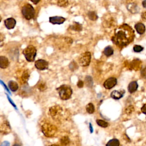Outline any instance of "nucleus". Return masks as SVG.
I'll return each instance as SVG.
<instances>
[{"label": "nucleus", "instance_id": "f257e3e1", "mask_svg": "<svg viewBox=\"0 0 146 146\" xmlns=\"http://www.w3.org/2000/svg\"><path fill=\"white\" fill-rule=\"evenodd\" d=\"M134 38V30L129 25L124 23L115 29L111 40L117 47L123 48L132 42Z\"/></svg>", "mask_w": 146, "mask_h": 146}, {"label": "nucleus", "instance_id": "f03ea898", "mask_svg": "<svg viewBox=\"0 0 146 146\" xmlns=\"http://www.w3.org/2000/svg\"><path fill=\"white\" fill-rule=\"evenodd\" d=\"M58 92L59 97L62 100H68L70 99L72 94V90L71 87L67 84L61 85L56 88Z\"/></svg>", "mask_w": 146, "mask_h": 146}, {"label": "nucleus", "instance_id": "7ed1b4c3", "mask_svg": "<svg viewBox=\"0 0 146 146\" xmlns=\"http://www.w3.org/2000/svg\"><path fill=\"white\" fill-rule=\"evenodd\" d=\"M25 59L27 61L31 62L34 61L36 55V49L33 45H29L26 47L22 51Z\"/></svg>", "mask_w": 146, "mask_h": 146}, {"label": "nucleus", "instance_id": "20e7f679", "mask_svg": "<svg viewBox=\"0 0 146 146\" xmlns=\"http://www.w3.org/2000/svg\"><path fill=\"white\" fill-rule=\"evenodd\" d=\"M22 14L24 18L27 20L33 19L35 17V9L33 6L29 3H26L22 7Z\"/></svg>", "mask_w": 146, "mask_h": 146}, {"label": "nucleus", "instance_id": "39448f33", "mask_svg": "<svg viewBox=\"0 0 146 146\" xmlns=\"http://www.w3.org/2000/svg\"><path fill=\"white\" fill-rule=\"evenodd\" d=\"M41 129L44 136L48 137H51L54 136L57 131L56 127L50 123H44L42 125Z\"/></svg>", "mask_w": 146, "mask_h": 146}, {"label": "nucleus", "instance_id": "423d86ee", "mask_svg": "<svg viewBox=\"0 0 146 146\" xmlns=\"http://www.w3.org/2000/svg\"><path fill=\"white\" fill-rule=\"evenodd\" d=\"M91 54L89 51L84 52L80 55L78 58V62L80 66L82 67L88 66L91 62Z\"/></svg>", "mask_w": 146, "mask_h": 146}, {"label": "nucleus", "instance_id": "0eeeda50", "mask_svg": "<svg viewBox=\"0 0 146 146\" xmlns=\"http://www.w3.org/2000/svg\"><path fill=\"white\" fill-rule=\"evenodd\" d=\"M62 108L59 106H55L50 108V113L54 119H59L62 116Z\"/></svg>", "mask_w": 146, "mask_h": 146}, {"label": "nucleus", "instance_id": "6e6552de", "mask_svg": "<svg viewBox=\"0 0 146 146\" xmlns=\"http://www.w3.org/2000/svg\"><path fill=\"white\" fill-rule=\"evenodd\" d=\"M35 67L39 70H44L48 68V63L43 59H38L35 62Z\"/></svg>", "mask_w": 146, "mask_h": 146}, {"label": "nucleus", "instance_id": "1a4fd4ad", "mask_svg": "<svg viewBox=\"0 0 146 146\" xmlns=\"http://www.w3.org/2000/svg\"><path fill=\"white\" fill-rule=\"evenodd\" d=\"M117 84V79L114 77L108 78L103 83V86L107 90H110L116 86Z\"/></svg>", "mask_w": 146, "mask_h": 146}, {"label": "nucleus", "instance_id": "9d476101", "mask_svg": "<svg viewBox=\"0 0 146 146\" xmlns=\"http://www.w3.org/2000/svg\"><path fill=\"white\" fill-rule=\"evenodd\" d=\"M66 21V18L62 17L55 16L49 18V22L53 25H60Z\"/></svg>", "mask_w": 146, "mask_h": 146}, {"label": "nucleus", "instance_id": "9b49d317", "mask_svg": "<svg viewBox=\"0 0 146 146\" xmlns=\"http://www.w3.org/2000/svg\"><path fill=\"white\" fill-rule=\"evenodd\" d=\"M4 24L7 29L11 30L15 27L16 25V21L13 18H9L4 21Z\"/></svg>", "mask_w": 146, "mask_h": 146}, {"label": "nucleus", "instance_id": "f8f14e48", "mask_svg": "<svg viewBox=\"0 0 146 146\" xmlns=\"http://www.w3.org/2000/svg\"><path fill=\"white\" fill-rule=\"evenodd\" d=\"M125 93L124 90H121L120 91L114 90L111 93V97L115 100H118L121 98Z\"/></svg>", "mask_w": 146, "mask_h": 146}, {"label": "nucleus", "instance_id": "ddd939ff", "mask_svg": "<svg viewBox=\"0 0 146 146\" xmlns=\"http://www.w3.org/2000/svg\"><path fill=\"white\" fill-rule=\"evenodd\" d=\"M10 131V127L7 121H5L1 125V132L2 133H8Z\"/></svg>", "mask_w": 146, "mask_h": 146}, {"label": "nucleus", "instance_id": "4468645a", "mask_svg": "<svg viewBox=\"0 0 146 146\" xmlns=\"http://www.w3.org/2000/svg\"><path fill=\"white\" fill-rule=\"evenodd\" d=\"M135 28L136 30V31L137 32L138 34H139L140 35H142L145 33V27L144 26V25L142 23H137L135 25Z\"/></svg>", "mask_w": 146, "mask_h": 146}, {"label": "nucleus", "instance_id": "2eb2a0df", "mask_svg": "<svg viewBox=\"0 0 146 146\" xmlns=\"http://www.w3.org/2000/svg\"><path fill=\"white\" fill-rule=\"evenodd\" d=\"M138 88V84L136 81H132L129 83L128 86V90L129 93L132 94L135 92Z\"/></svg>", "mask_w": 146, "mask_h": 146}, {"label": "nucleus", "instance_id": "dca6fc26", "mask_svg": "<svg viewBox=\"0 0 146 146\" xmlns=\"http://www.w3.org/2000/svg\"><path fill=\"white\" fill-rule=\"evenodd\" d=\"M9 65L8 59L4 56H0V67L1 68H6Z\"/></svg>", "mask_w": 146, "mask_h": 146}, {"label": "nucleus", "instance_id": "f3484780", "mask_svg": "<svg viewBox=\"0 0 146 146\" xmlns=\"http://www.w3.org/2000/svg\"><path fill=\"white\" fill-rule=\"evenodd\" d=\"M69 28L71 30H74L76 31H81L83 29L82 25L80 24L79 22H74L73 24L70 25Z\"/></svg>", "mask_w": 146, "mask_h": 146}, {"label": "nucleus", "instance_id": "a211bd4d", "mask_svg": "<svg viewBox=\"0 0 146 146\" xmlns=\"http://www.w3.org/2000/svg\"><path fill=\"white\" fill-rule=\"evenodd\" d=\"M8 86L9 88L10 89V90L13 92H15L18 90L19 86L18 83L13 80H10L8 82Z\"/></svg>", "mask_w": 146, "mask_h": 146}, {"label": "nucleus", "instance_id": "6ab92c4d", "mask_svg": "<svg viewBox=\"0 0 146 146\" xmlns=\"http://www.w3.org/2000/svg\"><path fill=\"white\" fill-rule=\"evenodd\" d=\"M127 9L132 13H136L139 10L137 6L134 3H129L127 6Z\"/></svg>", "mask_w": 146, "mask_h": 146}, {"label": "nucleus", "instance_id": "aec40b11", "mask_svg": "<svg viewBox=\"0 0 146 146\" xmlns=\"http://www.w3.org/2000/svg\"><path fill=\"white\" fill-rule=\"evenodd\" d=\"M103 53L106 56H110L113 54V50L111 46H108L104 48Z\"/></svg>", "mask_w": 146, "mask_h": 146}, {"label": "nucleus", "instance_id": "412c9836", "mask_svg": "<svg viewBox=\"0 0 146 146\" xmlns=\"http://www.w3.org/2000/svg\"><path fill=\"white\" fill-rule=\"evenodd\" d=\"M87 16L88 17V18L93 21H95L98 19V16L97 13L95 11H88L87 13Z\"/></svg>", "mask_w": 146, "mask_h": 146}, {"label": "nucleus", "instance_id": "4be33fe9", "mask_svg": "<svg viewBox=\"0 0 146 146\" xmlns=\"http://www.w3.org/2000/svg\"><path fill=\"white\" fill-rule=\"evenodd\" d=\"M120 143L119 140L116 139H112L108 141L106 144V146H119Z\"/></svg>", "mask_w": 146, "mask_h": 146}, {"label": "nucleus", "instance_id": "5701e85b", "mask_svg": "<svg viewBox=\"0 0 146 146\" xmlns=\"http://www.w3.org/2000/svg\"><path fill=\"white\" fill-rule=\"evenodd\" d=\"M85 82L86 83V85L88 87H92L93 86V80L91 76L87 75L85 78Z\"/></svg>", "mask_w": 146, "mask_h": 146}, {"label": "nucleus", "instance_id": "b1692460", "mask_svg": "<svg viewBox=\"0 0 146 146\" xmlns=\"http://www.w3.org/2000/svg\"><path fill=\"white\" fill-rule=\"evenodd\" d=\"M86 111L88 113H93L95 111V107L92 103H90L86 106Z\"/></svg>", "mask_w": 146, "mask_h": 146}, {"label": "nucleus", "instance_id": "393cba45", "mask_svg": "<svg viewBox=\"0 0 146 146\" xmlns=\"http://www.w3.org/2000/svg\"><path fill=\"white\" fill-rule=\"evenodd\" d=\"M60 142L62 145H67L70 143V139L68 136H63L60 139Z\"/></svg>", "mask_w": 146, "mask_h": 146}, {"label": "nucleus", "instance_id": "a878e982", "mask_svg": "<svg viewBox=\"0 0 146 146\" xmlns=\"http://www.w3.org/2000/svg\"><path fill=\"white\" fill-rule=\"evenodd\" d=\"M140 61L139 59H135V60L132 61L131 67L135 70H138L140 68Z\"/></svg>", "mask_w": 146, "mask_h": 146}, {"label": "nucleus", "instance_id": "bb28decb", "mask_svg": "<svg viewBox=\"0 0 146 146\" xmlns=\"http://www.w3.org/2000/svg\"><path fill=\"white\" fill-rule=\"evenodd\" d=\"M57 4L60 7H66L68 5V0H57Z\"/></svg>", "mask_w": 146, "mask_h": 146}, {"label": "nucleus", "instance_id": "cd10ccee", "mask_svg": "<svg viewBox=\"0 0 146 146\" xmlns=\"http://www.w3.org/2000/svg\"><path fill=\"white\" fill-rule=\"evenodd\" d=\"M96 123L100 127H102L103 128H106L108 127V123L100 119H97L96 120Z\"/></svg>", "mask_w": 146, "mask_h": 146}, {"label": "nucleus", "instance_id": "c85d7f7f", "mask_svg": "<svg viewBox=\"0 0 146 146\" xmlns=\"http://www.w3.org/2000/svg\"><path fill=\"white\" fill-rule=\"evenodd\" d=\"M30 75H29V74L28 72V71L27 70L25 71L22 74V81L24 82V83H26L29 79V78Z\"/></svg>", "mask_w": 146, "mask_h": 146}, {"label": "nucleus", "instance_id": "c756f323", "mask_svg": "<svg viewBox=\"0 0 146 146\" xmlns=\"http://www.w3.org/2000/svg\"><path fill=\"white\" fill-rule=\"evenodd\" d=\"M69 68H70V69L72 71H75V70H76V69L78 68V66L77 63H76L74 60H73V61H72V62L70 63V64H69Z\"/></svg>", "mask_w": 146, "mask_h": 146}, {"label": "nucleus", "instance_id": "7c9ffc66", "mask_svg": "<svg viewBox=\"0 0 146 146\" xmlns=\"http://www.w3.org/2000/svg\"><path fill=\"white\" fill-rule=\"evenodd\" d=\"M38 88L40 91H44L47 88V86H46V83H44V82H40L38 86Z\"/></svg>", "mask_w": 146, "mask_h": 146}, {"label": "nucleus", "instance_id": "2f4dec72", "mask_svg": "<svg viewBox=\"0 0 146 146\" xmlns=\"http://www.w3.org/2000/svg\"><path fill=\"white\" fill-rule=\"evenodd\" d=\"M133 50L135 52H140L144 50V48L140 45H135L133 46Z\"/></svg>", "mask_w": 146, "mask_h": 146}, {"label": "nucleus", "instance_id": "473e14b6", "mask_svg": "<svg viewBox=\"0 0 146 146\" xmlns=\"http://www.w3.org/2000/svg\"><path fill=\"white\" fill-rule=\"evenodd\" d=\"M133 110H134V108H133V106H128L125 110V112L127 113V114H130V113H131L132 112V111H133Z\"/></svg>", "mask_w": 146, "mask_h": 146}, {"label": "nucleus", "instance_id": "72a5a7b5", "mask_svg": "<svg viewBox=\"0 0 146 146\" xmlns=\"http://www.w3.org/2000/svg\"><path fill=\"white\" fill-rule=\"evenodd\" d=\"M140 74H141V76L143 78L146 79V67L141 70Z\"/></svg>", "mask_w": 146, "mask_h": 146}, {"label": "nucleus", "instance_id": "f704fd0d", "mask_svg": "<svg viewBox=\"0 0 146 146\" xmlns=\"http://www.w3.org/2000/svg\"><path fill=\"white\" fill-rule=\"evenodd\" d=\"M83 85H84V82L82 81V80H79L78 82L77 83V86L79 87V88H82L83 87Z\"/></svg>", "mask_w": 146, "mask_h": 146}, {"label": "nucleus", "instance_id": "c9c22d12", "mask_svg": "<svg viewBox=\"0 0 146 146\" xmlns=\"http://www.w3.org/2000/svg\"><path fill=\"white\" fill-rule=\"evenodd\" d=\"M141 111L144 114H145L146 115V103L143 104V106H142V107L141 108Z\"/></svg>", "mask_w": 146, "mask_h": 146}, {"label": "nucleus", "instance_id": "e433bc0d", "mask_svg": "<svg viewBox=\"0 0 146 146\" xmlns=\"http://www.w3.org/2000/svg\"><path fill=\"white\" fill-rule=\"evenodd\" d=\"M6 95H7V99H8L9 101L10 102V103L12 104V106H13L14 107H15V109H17V108H16V106H15V103L12 101V100H11V99H10V98L8 96V95H7V94H6Z\"/></svg>", "mask_w": 146, "mask_h": 146}, {"label": "nucleus", "instance_id": "4c0bfd02", "mask_svg": "<svg viewBox=\"0 0 146 146\" xmlns=\"http://www.w3.org/2000/svg\"><path fill=\"white\" fill-rule=\"evenodd\" d=\"M141 17V19H142L143 21H146V11H144V12H143V13H142Z\"/></svg>", "mask_w": 146, "mask_h": 146}, {"label": "nucleus", "instance_id": "58836bf2", "mask_svg": "<svg viewBox=\"0 0 146 146\" xmlns=\"http://www.w3.org/2000/svg\"><path fill=\"white\" fill-rule=\"evenodd\" d=\"M1 146H10V143L7 141H5L1 144Z\"/></svg>", "mask_w": 146, "mask_h": 146}, {"label": "nucleus", "instance_id": "ea45409f", "mask_svg": "<svg viewBox=\"0 0 146 146\" xmlns=\"http://www.w3.org/2000/svg\"><path fill=\"white\" fill-rule=\"evenodd\" d=\"M1 84H2V85H3V87H4V88H5V90H6V91H7V92H9V94H11V93H10V91H9V89H8V88H7V87H6V85H5V84H4V83H3V82H2V80H1Z\"/></svg>", "mask_w": 146, "mask_h": 146}, {"label": "nucleus", "instance_id": "a19ab883", "mask_svg": "<svg viewBox=\"0 0 146 146\" xmlns=\"http://www.w3.org/2000/svg\"><path fill=\"white\" fill-rule=\"evenodd\" d=\"M30 1H31L34 4L36 5V4H38L40 2V0H30Z\"/></svg>", "mask_w": 146, "mask_h": 146}, {"label": "nucleus", "instance_id": "79ce46f5", "mask_svg": "<svg viewBox=\"0 0 146 146\" xmlns=\"http://www.w3.org/2000/svg\"><path fill=\"white\" fill-rule=\"evenodd\" d=\"M89 126H90V132H91V133H92V132H93V128H92V124H91V123H90Z\"/></svg>", "mask_w": 146, "mask_h": 146}, {"label": "nucleus", "instance_id": "37998d69", "mask_svg": "<svg viewBox=\"0 0 146 146\" xmlns=\"http://www.w3.org/2000/svg\"><path fill=\"white\" fill-rule=\"evenodd\" d=\"M142 5L144 8H146V0H144L142 2Z\"/></svg>", "mask_w": 146, "mask_h": 146}, {"label": "nucleus", "instance_id": "c03bdc74", "mask_svg": "<svg viewBox=\"0 0 146 146\" xmlns=\"http://www.w3.org/2000/svg\"><path fill=\"white\" fill-rule=\"evenodd\" d=\"M49 146H60V145H57V144H51V145H49Z\"/></svg>", "mask_w": 146, "mask_h": 146}, {"label": "nucleus", "instance_id": "a18cd8bd", "mask_svg": "<svg viewBox=\"0 0 146 146\" xmlns=\"http://www.w3.org/2000/svg\"><path fill=\"white\" fill-rule=\"evenodd\" d=\"M13 146H21L20 145H19L18 144H14Z\"/></svg>", "mask_w": 146, "mask_h": 146}]
</instances>
